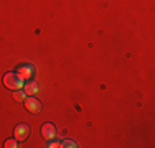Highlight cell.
I'll return each instance as SVG.
<instances>
[{"label": "cell", "instance_id": "obj_1", "mask_svg": "<svg viewBox=\"0 0 155 148\" xmlns=\"http://www.w3.org/2000/svg\"><path fill=\"white\" fill-rule=\"evenodd\" d=\"M25 84V81L18 76V72H7L3 76V86L10 91H17V89H21Z\"/></svg>", "mask_w": 155, "mask_h": 148}, {"label": "cell", "instance_id": "obj_2", "mask_svg": "<svg viewBox=\"0 0 155 148\" xmlns=\"http://www.w3.org/2000/svg\"><path fill=\"white\" fill-rule=\"evenodd\" d=\"M13 137L18 140V142H23L30 137V125L28 124H20L13 128Z\"/></svg>", "mask_w": 155, "mask_h": 148}, {"label": "cell", "instance_id": "obj_3", "mask_svg": "<svg viewBox=\"0 0 155 148\" xmlns=\"http://www.w3.org/2000/svg\"><path fill=\"white\" fill-rule=\"evenodd\" d=\"M25 109L28 110V112L31 114H38L40 110H41V102L38 101V99H35L33 95H30V97H25Z\"/></svg>", "mask_w": 155, "mask_h": 148}, {"label": "cell", "instance_id": "obj_4", "mask_svg": "<svg viewBox=\"0 0 155 148\" xmlns=\"http://www.w3.org/2000/svg\"><path fill=\"white\" fill-rule=\"evenodd\" d=\"M17 72L23 81H27V79H31V77L35 76V68H33V64H23V66L18 68Z\"/></svg>", "mask_w": 155, "mask_h": 148}, {"label": "cell", "instance_id": "obj_5", "mask_svg": "<svg viewBox=\"0 0 155 148\" xmlns=\"http://www.w3.org/2000/svg\"><path fill=\"white\" fill-rule=\"evenodd\" d=\"M41 135H43V138H46V140H53L54 137H56V127H54L51 122H48V124H45L41 127Z\"/></svg>", "mask_w": 155, "mask_h": 148}, {"label": "cell", "instance_id": "obj_6", "mask_svg": "<svg viewBox=\"0 0 155 148\" xmlns=\"http://www.w3.org/2000/svg\"><path fill=\"white\" fill-rule=\"evenodd\" d=\"M23 91L27 95H35L36 92H38V84H36V81H28V82H25Z\"/></svg>", "mask_w": 155, "mask_h": 148}, {"label": "cell", "instance_id": "obj_7", "mask_svg": "<svg viewBox=\"0 0 155 148\" xmlns=\"http://www.w3.org/2000/svg\"><path fill=\"white\" fill-rule=\"evenodd\" d=\"M25 97H27V94H25L23 89H17V91H13V99H15V101L23 102V101H25Z\"/></svg>", "mask_w": 155, "mask_h": 148}, {"label": "cell", "instance_id": "obj_8", "mask_svg": "<svg viewBox=\"0 0 155 148\" xmlns=\"http://www.w3.org/2000/svg\"><path fill=\"white\" fill-rule=\"evenodd\" d=\"M3 146L5 148H17L18 146V140L17 138H10V140H7V142L3 143Z\"/></svg>", "mask_w": 155, "mask_h": 148}, {"label": "cell", "instance_id": "obj_9", "mask_svg": "<svg viewBox=\"0 0 155 148\" xmlns=\"http://www.w3.org/2000/svg\"><path fill=\"white\" fill-rule=\"evenodd\" d=\"M61 146H68V148H76V142L74 140H64V142H61Z\"/></svg>", "mask_w": 155, "mask_h": 148}, {"label": "cell", "instance_id": "obj_10", "mask_svg": "<svg viewBox=\"0 0 155 148\" xmlns=\"http://www.w3.org/2000/svg\"><path fill=\"white\" fill-rule=\"evenodd\" d=\"M48 146H50V148H60L61 143L60 142H50V143H48Z\"/></svg>", "mask_w": 155, "mask_h": 148}]
</instances>
